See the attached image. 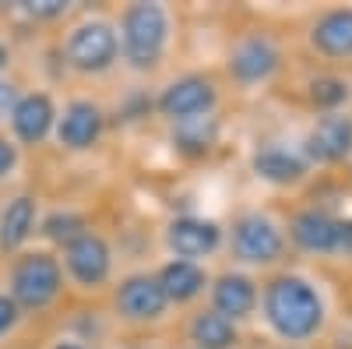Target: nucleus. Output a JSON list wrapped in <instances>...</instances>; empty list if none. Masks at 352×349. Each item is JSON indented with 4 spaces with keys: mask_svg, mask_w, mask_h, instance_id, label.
Returning <instances> with one entry per match:
<instances>
[{
    "mask_svg": "<svg viewBox=\"0 0 352 349\" xmlns=\"http://www.w3.org/2000/svg\"><path fill=\"white\" fill-rule=\"evenodd\" d=\"M261 314L268 328L289 346L314 342L328 325L324 293L307 275L296 272H282L268 279V286L261 289Z\"/></svg>",
    "mask_w": 352,
    "mask_h": 349,
    "instance_id": "f257e3e1",
    "label": "nucleus"
},
{
    "mask_svg": "<svg viewBox=\"0 0 352 349\" xmlns=\"http://www.w3.org/2000/svg\"><path fill=\"white\" fill-rule=\"evenodd\" d=\"M120 53L138 71L159 64V56L169 39V18L159 4H131L120 18Z\"/></svg>",
    "mask_w": 352,
    "mask_h": 349,
    "instance_id": "f03ea898",
    "label": "nucleus"
},
{
    "mask_svg": "<svg viewBox=\"0 0 352 349\" xmlns=\"http://www.w3.org/2000/svg\"><path fill=\"white\" fill-rule=\"evenodd\" d=\"M285 237L303 254H352V219H342L328 209H300L289 219Z\"/></svg>",
    "mask_w": 352,
    "mask_h": 349,
    "instance_id": "7ed1b4c3",
    "label": "nucleus"
},
{
    "mask_svg": "<svg viewBox=\"0 0 352 349\" xmlns=\"http://www.w3.org/2000/svg\"><path fill=\"white\" fill-rule=\"evenodd\" d=\"M64 286V272L60 261L46 251L36 254H21L11 268V300L18 304V310H43L56 300Z\"/></svg>",
    "mask_w": 352,
    "mask_h": 349,
    "instance_id": "20e7f679",
    "label": "nucleus"
},
{
    "mask_svg": "<svg viewBox=\"0 0 352 349\" xmlns=\"http://www.w3.org/2000/svg\"><path fill=\"white\" fill-rule=\"evenodd\" d=\"M232 257L243 261V265H278L285 257L289 237L285 229L264 212H247L232 222Z\"/></svg>",
    "mask_w": 352,
    "mask_h": 349,
    "instance_id": "39448f33",
    "label": "nucleus"
},
{
    "mask_svg": "<svg viewBox=\"0 0 352 349\" xmlns=\"http://www.w3.org/2000/svg\"><path fill=\"white\" fill-rule=\"evenodd\" d=\"M67 64L81 74H99L106 67H113V61L120 56V39H116L113 25L106 21H85L78 25L67 46H64Z\"/></svg>",
    "mask_w": 352,
    "mask_h": 349,
    "instance_id": "423d86ee",
    "label": "nucleus"
},
{
    "mask_svg": "<svg viewBox=\"0 0 352 349\" xmlns=\"http://www.w3.org/2000/svg\"><path fill=\"white\" fill-rule=\"evenodd\" d=\"M303 159L310 166H342L352 159V113H324L303 138Z\"/></svg>",
    "mask_w": 352,
    "mask_h": 349,
    "instance_id": "0eeeda50",
    "label": "nucleus"
},
{
    "mask_svg": "<svg viewBox=\"0 0 352 349\" xmlns=\"http://www.w3.org/2000/svg\"><path fill=\"white\" fill-rule=\"evenodd\" d=\"M219 103V89H215V81L208 78H180V81H173L169 89L159 96V109L162 116H169V120L176 124H184V120H197V116H208Z\"/></svg>",
    "mask_w": 352,
    "mask_h": 349,
    "instance_id": "6e6552de",
    "label": "nucleus"
},
{
    "mask_svg": "<svg viewBox=\"0 0 352 349\" xmlns=\"http://www.w3.org/2000/svg\"><path fill=\"white\" fill-rule=\"evenodd\" d=\"M307 43L317 56H324V61L352 64V8L320 11L307 28Z\"/></svg>",
    "mask_w": 352,
    "mask_h": 349,
    "instance_id": "1a4fd4ad",
    "label": "nucleus"
},
{
    "mask_svg": "<svg viewBox=\"0 0 352 349\" xmlns=\"http://www.w3.org/2000/svg\"><path fill=\"white\" fill-rule=\"evenodd\" d=\"M282 67V50L272 36H247L229 53V74L240 85H261Z\"/></svg>",
    "mask_w": 352,
    "mask_h": 349,
    "instance_id": "9d476101",
    "label": "nucleus"
},
{
    "mask_svg": "<svg viewBox=\"0 0 352 349\" xmlns=\"http://www.w3.org/2000/svg\"><path fill=\"white\" fill-rule=\"evenodd\" d=\"M64 261H67V272L88 289L102 286L109 279V265H113L109 244L99 237V233H88V229L64 247Z\"/></svg>",
    "mask_w": 352,
    "mask_h": 349,
    "instance_id": "9b49d317",
    "label": "nucleus"
},
{
    "mask_svg": "<svg viewBox=\"0 0 352 349\" xmlns=\"http://www.w3.org/2000/svg\"><path fill=\"white\" fill-rule=\"evenodd\" d=\"M257 304H261V289L243 272H226L212 286V310L222 314L226 321H232V325L243 321V317H250L257 310Z\"/></svg>",
    "mask_w": 352,
    "mask_h": 349,
    "instance_id": "f8f14e48",
    "label": "nucleus"
},
{
    "mask_svg": "<svg viewBox=\"0 0 352 349\" xmlns=\"http://www.w3.org/2000/svg\"><path fill=\"white\" fill-rule=\"evenodd\" d=\"M166 293L159 279L152 275H131L120 282V289H116V310H120L127 321H155V317H162L166 310Z\"/></svg>",
    "mask_w": 352,
    "mask_h": 349,
    "instance_id": "ddd939ff",
    "label": "nucleus"
},
{
    "mask_svg": "<svg viewBox=\"0 0 352 349\" xmlns=\"http://www.w3.org/2000/svg\"><path fill=\"white\" fill-rule=\"evenodd\" d=\"M254 173L264 184H275V187H296L307 180L310 162L303 159L300 149H285V145H264L254 156Z\"/></svg>",
    "mask_w": 352,
    "mask_h": 349,
    "instance_id": "4468645a",
    "label": "nucleus"
},
{
    "mask_svg": "<svg viewBox=\"0 0 352 349\" xmlns=\"http://www.w3.org/2000/svg\"><path fill=\"white\" fill-rule=\"evenodd\" d=\"M166 240H169V247H173L176 254H180V261H194V257L212 254V251L222 244V229H219V222H212V219H194V215H187V219L169 222Z\"/></svg>",
    "mask_w": 352,
    "mask_h": 349,
    "instance_id": "2eb2a0df",
    "label": "nucleus"
},
{
    "mask_svg": "<svg viewBox=\"0 0 352 349\" xmlns=\"http://www.w3.org/2000/svg\"><path fill=\"white\" fill-rule=\"evenodd\" d=\"M53 120H56V109H53V99H50L46 92L21 96V99L14 103V109H11V127H14V134H18L21 141H28V145L43 141V138L50 134Z\"/></svg>",
    "mask_w": 352,
    "mask_h": 349,
    "instance_id": "dca6fc26",
    "label": "nucleus"
},
{
    "mask_svg": "<svg viewBox=\"0 0 352 349\" xmlns=\"http://www.w3.org/2000/svg\"><path fill=\"white\" fill-rule=\"evenodd\" d=\"M99 134H102V109L85 99L71 103L60 116V127H56V138L67 149H88Z\"/></svg>",
    "mask_w": 352,
    "mask_h": 349,
    "instance_id": "f3484780",
    "label": "nucleus"
},
{
    "mask_svg": "<svg viewBox=\"0 0 352 349\" xmlns=\"http://www.w3.org/2000/svg\"><path fill=\"white\" fill-rule=\"evenodd\" d=\"M155 279H159L169 304H190L194 297L204 293V286H208V275H204V268L197 261H180V257L169 261Z\"/></svg>",
    "mask_w": 352,
    "mask_h": 349,
    "instance_id": "a211bd4d",
    "label": "nucleus"
},
{
    "mask_svg": "<svg viewBox=\"0 0 352 349\" xmlns=\"http://www.w3.org/2000/svg\"><path fill=\"white\" fill-rule=\"evenodd\" d=\"M307 99L310 106L324 116V113H345L352 103V81L342 74H314L307 81Z\"/></svg>",
    "mask_w": 352,
    "mask_h": 349,
    "instance_id": "6ab92c4d",
    "label": "nucleus"
},
{
    "mask_svg": "<svg viewBox=\"0 0 352 349\" xmlns=\"http://www.w3.org/2000/svg\"><path fill=\"white\" fill-rule=\"evenodd\" d=\"M32 229H36V201L21 194L4 209V215H0V247L4 251L21 247L32 237Z\"/></svg>",
    "mask_w": 352,
    "mask_h": 349,
    "instance_id": "aec40b11",
    "label": "nucleus"
},
{
    "mask_svg": "<svg viewBox=\"0 0 352 349\" xmlns=\"http://www.w3.org/2000/svg\"><path fill=\"white\" fill-rule=\"evenodd\" d=\"M190 342L197 349H232L236 346V325L215 310H201L190 321Z\"/></svg>",
    "mask_w": 352,
    "mask_h": 349,
    "instance_id": "412c9836",
    "label": "nucleus"
},
{
    "mask_svg": "<svg viewBox=\"0 0 352 349\" xmlns=\"http://www.w3.org/2000/svg\"><path fill=\"white\" fill-rule=\"evenodd\" d=\"M197 131H190L187 124H180V131H176V145H180L184 152H208L212 145H215V120L212 116H197L194 120Z\"/></svg>",
    "mask_w": 352,
    "mask_h": 349,
    "instance_id": "4be33fe9",
    "label": "nucleus"
},
{
    "mask_svg": "<svg viewBox=\"0 0 352 349\" xmlns=\"http://www.w3.org/2000/svg\"><path fill=\"white\" fill-rule=\"evenodd\" d=\"M43 233L53 240V244H71V240H78L81 233H85V219L81 215H74V212H53L46 222H43Z\"/></svg>",
    "mask_w": 352,
    "mask_h": 349,
    "instance_id": "5701e85b",
    "label": "nucleus"
},
{
    "mask_svg": "<svg viewBox=\"0 0 352 349\" xmlns=\"http://www.w3.org/2000/svg\"><path fill=\"white\" fill-rule=\"evenodd\" d=\"M25 11L32 18H56V14L67 11V4H64V0H28Z\"/></svg>",
    "mask_w": 352,
    "mask_h": 349,
    "instance_id": "b1692460",
    "label": "nucleus"
},
{
    "mask_svg": "<svg viewBox=\"0 0 352 349\" xmlns=\"http://www.w3.org/2000/svg\"><path fill=\"white\" fill-rule=\"evenodd\" d=\"M18 317H21L18 304H14L8 293H0V335H8V332L18 325Z\"/></svg>",
    "mask_w": 352,
    "mask_h": 349,
    "instance_id": "393cba45",
    "label": "nucleus"
},
{
    "mask_svg": "<svg viewBox=\"0 0 352 349\" xmlns=\"http://www.w3.org/2000/svg\"><path fill=\"white\" fill-rule=\"evenodd\" d=\"M14 103H18V89H14L11 81H0V120H4V116H11Z\"/></svg>",
    "mask_w": 352,
    "mask_h": 349,
    "instance_id": "a878e982",
    "label": "nucleus"
},
{
    "mask_svg": "<svg viewBox=\"0 0 352 349\" xmlns=\"http://www.w3.org/2000/svg\"><path fill=\"white\" fill-rule=\"evenodd\" d=\"M14 159H18V152H14V145H8V141H0V177H8V173L14 169Z\"/></svg>",
    "mask_w": 352,
    "mask_h": 349,
    "instance_id": "bb28decb",
    "label": "nucleus"
},
{
    "mask_svg": "<svg viewBox=\"0 0 352 349\" xmlns=\"http://www.w3.org/2000/svg\"><path fill=\"white\" fill-rule=\"evenodd\" d=\"M4 67H8V46L0 43V71H4Z\"/></svg>",
    "mask_w": 352,
    "mask_h": 349,
    "instance_id": "cd10ccee",
    "label": "nucleus"
},
{
    "mask_svg": "<svg viewBox=\"0 0 352 349\" xmlns=\"http://www.w3.org/2000/svg\"><path fill=\"white\" fill-rule=\"evenodd\" d=\"M53 349H85V346H74V342H60V346H53Z\"/></svg>",
    "mask_w": 352,
    "mask_h": 349,
    "instance_id": "c85d7f7f",
    "label": "nucleus"
}]
</instances>
